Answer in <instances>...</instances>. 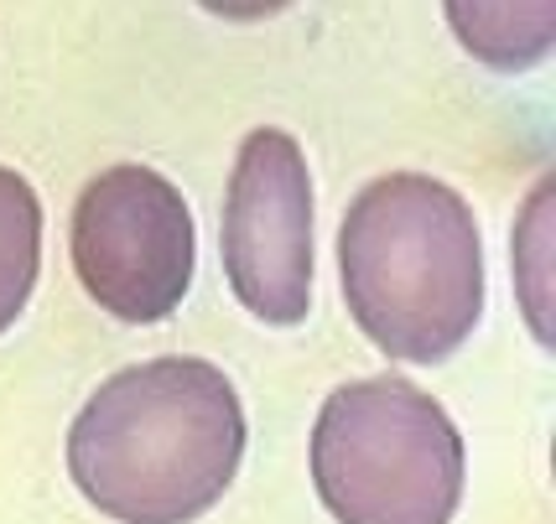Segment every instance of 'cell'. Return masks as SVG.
<instances>
[{
    "label": "cell",
    "mask_w": 556,
    "mask_h": 524,
    "mask_svg": "<svg viewBox=\"0 0 556 524\" xmlns=\"http://www.w3.org/2000/svg\"><path fill=\"white\" fill-rule=\"evenodd\" d=\"M73 270L99 311L121 322H162L193 286L198 234L182 192L151 167H110L78 192Z\"/></svg>",
    "instance_id": "4"
},
{
    "label": "cell",
    "mask_w": 556,
    "mask_h": 524,
    "mask_svg": "<svg viewBox=\"0 0 556 524\" xmlns=\"http://www.w3.org/2000/svg\"><path fill=\"white\" fill-rule=\"evenodd\" d=\"M218 250L229 291L261 322L296 328L313 311V177L287 130L261 125L240 141Z\"/></svg>",
    "instance_id": "5"
},
{
    "label": "cell",
    "mask_w": 556,
    "mask_h": 524,
    "mask_svg": "<svg viewBox=\"0 0 556 524\" xmlns=\"http://www.w3.org/2000/svg\"><path fill=\"white\" fill-rule=\"evenodd\" d=\"M463 473L453 416L401 374L343 384L317 410L313 483L339 524H447Z\"/></svg>",
    "instance_id": "3"
},
{
    "label": "cell",
    "mask_w": 556,
    "mask_h": 524,
    "mask_svg": "<svg viewBox=\"0 0 556 524\" xmlns=\"http://www.w3.org/2000/svg\"><path fill=\"white\" fill-rule=\"evenodd\" d=\"M42 265V203L22 171L0 167V333L31 302Z\"/></svg>",
    "instance_id": "6"
},
{
    "label": "cell",
    "mask_w": 556,
    "mask_h": 524,
    "mask_svg": "<svg viewBox=\"0 0 556 524\" xmlns=\"http://www.w3.org/2000/svg\"><path fill=\"white\" fill-rule=\"evenodd\" d=\"M244 457V406L208 358H151L99 384L68 426V473L104 520L193 524Z\"/></svg>",
    "instance_id": "1"
},
{
    "label": "cell",
    "mask_w": 556,
    "mask_h": 524,
    "mask_svg": "<svg viewBox=\"0 0 556 524\" xmlns=\"http://www.w3.org/2000/svg\"><path fill=\"white\" fill-rule=\"evenodd\" d=\"M349 317L380 354L442 363L484 317V239L473 208L427 171L375 177L339 223Z\"/></svg>",
    "instance_id": "2"
}]
</instances>
